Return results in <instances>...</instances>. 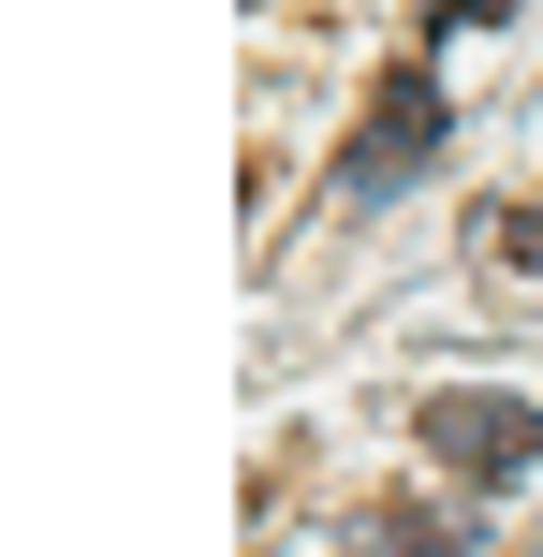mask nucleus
Segmentation results:
<instances>
[{"mask_svg": "<svg viewBox=\"0 0 543 557\" xmlns=\"http://www.w3.org/2000/svg\"><path fill=\"white\" fill-rule=\"evenodd\" d=\"M485 264H543V206H499V221H485Z\"/></svg>", "mask_w": 543, "mask_h": 557, "instance_id": "obj_4", "label": "nucleus"}, {"mask_svg": "<svg viewBox=\"0 0 543 557\" xmlns=\"http://www.w3.org/2000/svg\"><path fill=\"white\" fill-rule=\"evenodd\" d=\"M411 441H427L456 484H529V470H543V396L441 382V396H411Z\"/></svg>", "mask_w": 543, "mask_h": 557, "instance_id": "obj_1", "label": "nucleus"}, {"mask_svg": "<svg viewBox=\"0 0 543 557\" xmlns=\"http://www.w3.org/2000/svg\"><path fill=\"white\" fill-rule=\"evenodd\" d=\"M499 15H515V0H441V15H427V45H411V59H441L456 29H499Z\"/></svg>", "mask_w": 543, "mask_h": 557, "instance_id": "obj_5", "label": "nucleus"}, {"mask_svg": "<svg viewBox=\"0 0 543 557\" xmlns=\"http://www.w3.org/2000/svg\"><path fill=\"white\" fill-rule=\"evenodd\" d=\"M427 147H441V59H397V74H382V103H368V133L338 147V176H323V191H338V206H382Z\"/></svg>", "mask_w": 543, "mask_h": 557, "instance_id": "obj_2", "label": "nucleus"}, {"mask_svg": "<svg viewBox=\"0 0 543 557\" xmlns=\"http://www.w3.org/2000/svg\"><path fill=\"white\" fill-rule=\"evenodd\" d=\"M368 557H485V529H470V513H397V499H382L368 513Z\"/></svg>", "mask_w": 543, "mask_h": 557, "instance_id": "obj_3", "label": "nucleus"}]
</instances>
